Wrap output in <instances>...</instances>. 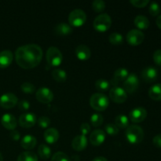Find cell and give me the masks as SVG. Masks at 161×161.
<instances>
[{
	"label": "cell",
	"instance_id": "ee69618b",
	"mask_svg": "<svg viewBox=\"0 0 161 161\" xmlns=\"http://www.w3.org/2000/svg\"><path fill=\"white\" fill-rule=\"evenodd\" d=\"M9 136L14 141H18L20 138V135L19 133V131H17V130H12L10 132V134H9Z\"/></svg>",
	"mask_w": 161,
	"mask_h": 161
},
{
	"label": "cell",
	"instance_id": "8992f818",
	"mask_svg": "<svg viewBox=\"0 0 161 161\" xmlns=\"http://www.w3.org/2000/svg\"><path fill=\"white\" fill-rule=\"evenodd\" d=\"M86 20V14L83 9H73L69 15V25L74 27H81Z\"/></svg>",
	"mask_w": 161,
	"mask_h": 161
},
{
	"label": "cell",
	"instance_id": "ac0fdd59",
	"mask_svg": "<svg viewBox=\"0 0 161 161\" xmlns=\"http://www.w3.org/2000/svg\"><path fill=\"white\" fill-rule=\"evenodd\" d=\"M75 53L77 58L79 60H81V61L88 60L91 56V50H90L87 46L84 45V44H80V45L77 46V47L75 48Z\"/></svg>",
	"mask_w": 161,
	"mask_h": 161
},
{
	"label": "cell",
	"instance_id": "5bb4252c",
	"mask_svg": "<svg viewBox=\"0 0 161 161\" xmlns=\"http://www.w3.org/2000/svg\"><path fill=\"white\" fill-rule=\"evenodd\" d=\"M129 72L126 68H119L114 72L113 79L111 80V84L114 86H118V84L121 82L125 81L129 75Z\"/></svg>",
	"mask_w": 161,
	"mask_h": 161
},
{
	"label": "cell",
	"instance_id": "d6986e66",
	"mask_svg": "<svg viewBox=\"0 0 161 161\" xmlns=\"http://www.w3.org/2000/svg\"><path fill=\"white\" fill-rule=\"evenodd\" d=\"M157 70L154 67L145 68L142 72V77L147 83H152L157 79Z\"/></svg>",
	"mask_w": 161,
	"mask_h": 161
},
{
	"label": "cell",
	"instance_id": "e575fe53",
	"mask_svg": "<svg viewBox=\"0 0 161 161\" xmlns=\"http://www.w3.org/2000/svg\"><path fill=\"white\" fill-rule=\"evenodd\" d=\"M51 161H71V160L64 153L58 152L53 154Z\"/></svg>",
	"mask_w": 161,
	"mask_h": 161
},
{
	"label": "cell",
	"instance_id": "7dc6e473",
	"mask_svg": "<svg viewBox=\"0 0 161 161\" xmlns=\"http://www.w3.org/2000/svg\"><path fill=\"white\" fill-rule=\"evenodd\" d=\"M0 161H3V155H2L1 153H0Z\"/></svg>",
	"mask_w": 161,
	"mask_h": 161
},
{
	"label": "cell",
	"instance_id": "484cf974",
	"mask_svg": "<svg viewBox=\"0 0 161 161\" xmlns=\"http://www.w3.org/2000/svg\"><path fill=\"white\" fill-rule=\"evenodd\" d=\"M52 76L58 83H63L67 80V72L61 69H55L52 71Z\"/></svg>",
	"mask_w": 161,
	"mask_h": 161
},
{
	"label": "cell",
	"instance_id": "ffe728a7",
	"mask_svg": "<svg viewBox=\"0 0 161 161\" xmlns=\"http://www.w3.org/2000/svg\"><path fill=\"white\" fill-rule=\"evenodd\" d=\"M14 60V54L9 50L0 52V69H5L10 65Z\"/></svg>",
	"mask_w": 161,
	"mask_h": 161
},
{
	"label": "cell",
	"instance_id": "836d02e7",
	"mask_svg": "<svg viewBox=\"0 0 161 161\" xmlns=\"http://www.w3.org/2000/svg\"><path fill=\"white\" fill-rule=\"evenodd\" d=\"M20 89H21L22 92L25 93V94H32L36 91V87L34 85L29 82H25V83H22L20 86Z\"/></svg>",
	"mask_w": 161,
	"mask_h": 161
},
{
	"label": "cell",
	"instance_id": "74e56055",
	"mask_svg": "<svg viewBox=\"0 0 161 161\" xmlns=\"http://www.w3.org/2000/svg\"><path fill=\"white\" fill-rule=\"evenodd\" d=\"M37 122L39 127H41V128H47L50 124V119L47 116H41L40 118H39Z\"/></svg>",
	"mask_w": 161,
	"mask_h": 161
},
{
	"label": "cell",
	"instance_id": "7a4b0ae2",
	"mask_svg": "<svg viewBox=\"0 0 161 161\" xmlns=\"http://www.w3.org/2000/svg\"><path fill=\"white\" fill-rule=\"evenodd\" d=\"M125 135L130 144H138L144 138V131L140 126L131 124L127 127Z\"/></svg>",
	"mask_w": 161,
	"mask_h": 161
},
{
	"label": "cell",
	"instance_id": "d6a6232c",
	"mask_svg": "<svg viewBox=\"0 0 161 161\" xmlns=\"http://www.w3.org/2000/svg\"><path fill=\"white\" fill-rule=\"evenodd\" d=\"M92 9L97 13L102 12L105 9V3L103 0H94L92 3Z\"/></svg>",
	"mask_w": 161,
	"mask_h": 161
},
{
	"label": "cell",
	"instance_id": "ba28073f",
	"mask_svg": "<svg viewBox=\"0 0 161 161\" xmlns=\"http://www.w3.org/2000/svg\"><path fill=\"white\" fill-rule=\"evenodd\" d=\"M109 97L116 103H124L127 98V94L124 88L120 86H113L109 91Z\"/></svg>",
	"mask_w": 161,
	"mask_h": 161
},
{
	"label": "cell",
	"instance_id": "4fadbf2b",
	"mask_svg": "<svg viewBox=\"0 0 161 161\" xmlns=\"http://www.w3.org/2000/svg\"><path fill=\"white\" fill-rule=\"evenodd\" d=\"M36 116L33 113H23L19 117V124L20 127L25 128H30L36 124Z\"/></svg>",
	"mask_w": 161,
	"mask_h": 161
},
{
	"label": "cell",
	"instance_id": "1f68e13d",
	"mask_svg": "<svg viewBox=\"0 0 161 161\" xmlns=\"http://www.w3.org/2000/svg\"><path fill=\"white\" fill-rule=\"evenodd\" d=\"M103 116L99 113H94L91 116V123L94 127H100L103 124Z\"/></svg>",
	"mask_w": 161,
	"mask_h": 161
},
{
	"label": "cell",
	"instance_id": "ab89813d",
	"mask_svg": "<svg viewBox=\"0 0 161 161\" xmlns=\"http://www.w3.org/2000/svg\"><path fill=\"white\" fill-rule=\"evenodd\" d=\"M91 126H90V124H87V123H83V124H82L81 126H80V132H81V135H85V136L91 132Z\"/></svg>",
	"mask_w": 161,
	"mask_h": 161
},
{
	"label": "cell",
	"instance_id": "83f0119b",
	"mask_svg": "<svg viewBox=\"0 0 161 161\" xmlns=\"http://www.w3.org/2000/svg\"><path fill=\"white\" fill-rule=\"evenodd\" d=\"M38 153L41 158L43 160H47L51 156V149L46 144H41L38 148Z\"/></svg>",
	"mask_w": 161,
	"mask_h": 161
},
{
	"label": "cell",
	"instance_id": "4316f807",
	"mask_svg": "<svg viewBox=\"0 0 161 161\" xmlns=\"http://www.w3.org/2000/svg\"><path fill=\"white\" fill-rule=\"evenodd\" d=\"M115 125L118 127V128L124 129L127 128L129 126V119L127 116L125 115H118L115 119Z\"/></svg>",
	"mask_w": 161,
	"mask_h": 161
},
{
	"label": "cell",
	"instance_id": "8d00e7d4",
	"mask_svg": "<svg viewBox=\"0 0 161 161\" xmlns=\"http://www.w3.org/2000/svg\"><path fill=\"white\" fill-rule=\"evenodd\" d=\"M149 14L152 16H157L160 12V6L156 2H152L149 7Z\"/></svg>",
	"mask_w": 161,
	"mask_h": 161
},
{
	"label": "cell",
	"instance_id": "f6af8a7d",
	"mask_svg": "<svg viewBox=\"0 0 161 161\" xmlns=\"http://www.w3.org/2000/svg\"><path fill=\"white\" fill-rule=\"evenodd\" d=\"M92 161H108L107 159L104 157H96L93 159Z\"/></svg>",
	"mask_w": 161,
	"mask_h": 161
},
{
	"label": "cell",
	"instance_id": "44dd1931",
	"mask_svg": "<svg viewBox=\"0 0 161 161\" xmlns=\"http://www.w3.org/2000/svg\"><path fill=\"white\" fill-rule=\"evenodd\" d=\"M43 137L45 141L48 144H53V143L57 142L59 138V132L57 129L50 127V128L46 130V131L44 132Z\"/></svg>",
	"mask_w": 161,
	"mask_h": 161
},
{
	"label": "cell",
	"instance_id": "9c48e42d",
	"mask_svg": "<svg viewBox=\"0 0 161 161\" xmlns=\"http://www.w3.org/2000/svg\"><path fill=\"white\" fill-rule=\"evenodd\" d=\"M145 35L141 30L132 29L127 32L126 39L130 45L138 46L140 45L144 41Z\"/></svg>",
	"mask_w": 161,
	"mask_h": 161
},
{
	"label": "cell",
	"instance_id": "f546056e",
	"mask_svg": "<svg viewBox=\"0 0 161 161\" xmlns=\"http://www.w3.org/2000/svg\"><path fill=\"white\" fill-rule=\"evenodd\" d=\"M110 86H111L110 82H108V80H104V79H100V80H97V81L95 82V87L96 89L98 90V91H108L110 88Z\"/></svg>",
	"mask_w": 161,
	"mask_h": 161
},
{
	"label": "cell",
	"instance_id": "7bdbcfd3",
	"mask_svg": "<svg viewBox=\"0 0 161 161\" xmlns=\"http://www.w3.org/2000/svg\"><path fill=\"white\" fill-rule=\"evenodd\" d=\"M153 142L155 145V146L161 148V134H158L154 137L153 139Z\"/></svg>",
	"mask_w": 161,
	"mask_h": 161
},
{
	"label": "cell",
	"instance_id": "f35d334b",
	"mask_svg": "<svg viewBox=\"0 0 161 161\" xmlns=\"http://www.w3.org/2000/svg\"><path fill=\"white\" fill-rule=\"evenodd\" d=\"M130 3L136 7H145L148 3H149V0H130Z\"/></svg>",
	"mask_w": 161,
	"mask_h": 161
},
{
	"label": "cell",
	"instance_id": "60d3db41",
	"mask_svg": "<svg viewBox=\"0 0 161 161\" xmlns=\"http://www.w3.org/2000/svg\"><path fill=\"white\" fill-rule=\"evenodd\" d=\"M153 60L155 61V63L158 65H161V50H155V52L153 53Z\"/></svg>",
	"mask_w": 161,
	"mask_h": 161
},
{
	"label": "cell",
	"instance_id": "4dcf8cb0",
	"mask_svg": "<svg viewBox=\"0 0 161 161\" xmlns=\"http://www.w3.org/2000/svg\"><path fill=\"white\" fill-rule=\"evenodd\" d=\"M108 40L113 45H119L123 42L124 37L119 32H113L109 35Z\"/></svg>",
	"mask_w": 161,
	"mask_h": 161
},
{
	"label": "cell",
	"instance_id": "d4e9b609",
	"mask_svg": "<svg viewBox=\"0 0 161 161\" xmlns=\"http://www.w3.org/2000/svg\"><path fill=\"white\" fill-rule=\"evenodd\" d=\"M135 25L139 29H146L149 26V20L144 15H138L135 18Z\"/></svg>",
	"mask_w": 161,
	"mask_h": 161
},
{
	"label": "cell",
	"instance_id": "603a6c76",
	"mask_svg": "<svg viewBox=\"0 0 161 161\" xmlns=\"http://www.w3.org/2000/svg\"><path fill=\"white\" fill-rule=\"evenodd\" d=\"M54 31L57 35L59 36H67L72 33V28L67 23H60L55 26Z\"/></svg>",
	"mask_w": 161,
	"mask_h": 161
},
{
	"label": "cell",
	"instance_id": "2e32d148",
	"mask_svg": "<svg viewBox=\"0 0 161 161\" xmlns=\"http://www.w3.org/2000/svg\"><path fill=\"white\" fill-rule=\"evenodd\" d=\"M1 123L5 128L11 130H14L17 125V121L15 116L9 113H6L2 116Z\"/></svg>",
	"mask_w": 161,
	"mask_h": 161
},
{
	"label": "cell",
	"instance_id": "277c9868",
	"mask_svg": "<svg viewBox=\"0 0 161 161\" xmlns=\"http://www.w3.org/2000/svg\"><path fill=\"white\" fill-rule=\"evenodd\" d=\"M112 25V18L108 14H101L95 17L94 22H93V26L94 29L97 31L104 32L109 29Z\"/></svg>",
	"mask_w": 161,
	"mask_h": 161
},
{
	"label": "cell",
	"instance_id": "cb8c5ba5",
	"mask_svg": "<svg viewBox=\"0 0 161 161\" xmlns=\"http://www.w3.org/2000/svg\"><path fill=\"white\" fill-rule=\"evenodd\" d=\"M149 96L155 101L161 100V83H157L149 90Z\"/></svg>",
	"mask_w": 161,
	"mask_h": 161
},
{
	"label": "cell",
	"instance_id": "52a82bcc",
	"mask_svg": "<svg viewBox=\"0 0 161 161\" xmlns=\"http://www.w3.org/2000/svg\"><path fill=\"white\" fill-rule=\"evenodd\" d=\"M139 86V80L136 74L130 73L124 83V90L127 93L132 94L138 90Z\"/></svg>",
	"mask_w": 161,
	"mask_h": 161
},
{
	"label": "cell",
	"instance_id": "8fae6325",
	"mask_svg": "<svg viewBox=\"0 0 161 161\" xmlns=\"http://www.w3.org/2000/svg\"><path fill=\"white\" fill-rule=\"evenodd\" d=\"M17 97L13 93H6L0 97V106L3 108H12L17 104Z\"/></svg>",
	"mask_w": 161,
	"mask_h": 161
},
{
	"label": "cell",
	"instance_id": "30bf717a",
	"mask_svg": "<svg viewBox=\"0 0 161 161\" xmlns=\"http://www.w3.org/2000/svg\"><path fill=\"white\" fill-rule=\"evenodd\" d=\"M36 97L41 103L48 104L53 101V93L48 87L42 86L37 90L36 93Z\"/></svg>",
	"mask_w": 161,
	"mask_h": 161
},
{
	"label": "cell",
	"instance_id": "d590c367",
	"mask_svg": "<svg viewBox=\"0 0 161 161\" xmlns=\"http://www.w3.org/2000/svg\"><path fill=\"white\" fill-rule=\"evenodd\" d=\"M105 130L108 135H116L119 133V128L114 124H108L105 126Z\"/></svg>",
	"mask_w": 161,
	"mask_h": 161
},
{
	"label": "cell",
	"instance_id": "bcb514c9",
	"mask_svg": "<svg viewBox=\"0 0 161 161\" xmlns=\"http://www.w3.org/2000/svg\"><path fill=\"white\" fill-rule=\"evenodd\" d=\"M156 23H157V26L159 27V28L161 29V14L160 15H159L158 17H157V20H156Z\"/></svg>",
	"mask_w": 161,
	"mask_h": 161
},
{
	"label": "cell",
	"instance_id": "7c38bea8",
	"mask_svg": "<svg viewBox=\"0 0 161 161\" xmlns=\"http://www.w3.org/2000/svg\"><path fill=\"white\" fill-rule=\"evenodd\" d=\"M147 116V111L142 106L135 107L130 112L129 118L133 123H141Z\"/></svg>",
	"mask_w": 161,
	"mask_h": 161
},
{
	"label": "cell",
	"instance_id": "3957f363",
	"mask_svg": "<svg viewBox=\"0 0 161 161\" xmlns=\"http://www.w3.org/2000/svg\"><path fill=\"white\" fill-rule=\"evenodd\" d=\"M90 105L96 111H105L109 105V99L102 93H95L90 98Z\"/></svg>",
	"mask_w": 161,
	"mask_h": 161
},
{
	"label": "cell",
	"instance_id": "9a60e30c",
	"mask_svg": "<svg viewBox=\"0 0 161 161\" xmlns=\"http://www.w3.org/2000/svg\"><path fill=\"white\" fill-rule=\"evenodd\" d=\"M105 132L102 129H96L90 135V142L94 146H99L103 144L105 140Z\"/></svg>",
	"mask_w": 161,
	"mask_h": 161
},
{
	"label": "cell",
	"instance_id": "6da1fadb",
	"mask_svg": "<svg viewBox=\"0 0 161 161\" xmlns=\"http://www.w3.org/2000/svg\"><path fill=\"white\" fill-rule=\"evenodd\" d=\"M42 50L37 44H27L16 50L15 59L24 69H31L39 65L42 58Z\"/></svg>",
	"mask_w": 161,
	"mask_h": 161
},
{
	"label": "cell",
	"instance_id": "5b68a950",
	"mask_svg": "<svg viewBox=\"0 0 161 161\" xmlns=\"http://www.w3.org/2000/svg\"><path fill=\"white\" fill-rule=\"evenodd\" d=\"M46 58L47 63L50 65L57 67L62 62L63 55L59 49L55 47H49L46 53Z\"/></svg>",
	"mask_w": 161,
	"mask_h": 161
},
{
	"label": "cell",
	"instance_id": "b9f144b4",
	"mask_svg": "<svg viewBox=\"0 0 161 161\" xmlns=\"http://www.w3.org/2000/svg\"><path fill=\"white\" fill-rule=\"evenodd\" d=\"M18 107L20 110H28L30 108V103L27 100H20L18 102Z\"/></svg>",
	"mask_w": 161,
	"mask_h": 161
},
{
	"label": "cell",
	"instance_id": "f1b7e54d",
	"mask_svg": "<svg viewBox=\"0 0 161 161\" xmlns=\"http://www.w3.org/2000/svg\"><path fill=\"white\" fill-rule=\"evenodd\" d=\"M17 161H38V157L34 153L26 151L18 156Z\"/></svg>",
	"mask_w": 161,
	"mask_h": 161
},
{
	"label": "cell",
	"instance_id": "e0dca14e",
	"mask_svg": "<svg viewBox=\"0 0 161 161\" xmlns=\"http://www.w3.org/2000/svg\"><path fill=\"white\" fill-rule=\"evenodd\" d=\"M72 146L75 151L83 150L87 146V138L85 135H77L72 139Z\"/></svg>",
	"mask_w": 161,
	"mask_h": 161
},
{
	"label": "cell",
	"instance_id": "7402d4cb",
	"mask_svg": "<svg viewBox=\"0 0 161 161\" xmlns=\"http://www.w3.org/2000/svg\"><path fill=\"white\" fill-rule=\"evenodd\" d=\"M36 144H37V140L36 137L31 135H27L24 136V138L20 141V146L26 150H31L34 149Z\"/></svg>",
	"mask_w": 161,
	"mask_h": 161
}]
</instances>
